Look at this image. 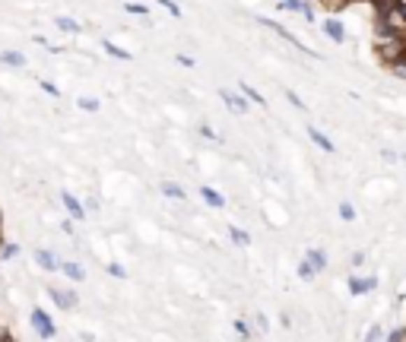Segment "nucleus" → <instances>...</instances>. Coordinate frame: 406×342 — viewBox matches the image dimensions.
<instances>
[{
  "label": "nucleus",
  "instance_id": "obj_25",
  "mask_svg": "<svg viewBox=\"0 0 406 342\" xmlns=\"http://www.w3.org/2000/svg\"><path fill=\"white\" fill-rule=\"evenodd\" d=\"M200 137H203V140H210V143H222V137L213 131V127H210V124H203V127H200Z\"/></svg>",
  "mask_w": 406,
  "mask_h": 342
},
{
  "label": "nucleus",
  "instance_id": "obj_13",
  "mask_svg": "<svg viewBox=\"0 0 406 342\" xmlns=\"http://www.w3.org/2000/svg\"><path fill=\"white\" fill-rule=\"evenodd\" d=\"M61 273L67 276V279H73V282H83L86 279V269L80 267V263H73V260H64L61 263Z\"/></svg>",
  "mask_w": 406,
  "mask_h": 342
},
{
  "label": "nucleus",
  "instance_id": "obj_15",
  "mask_svg": "<svg viewBox=\"0 0 406 342\" xmlns=\"http://www.w3.org/2000/svg\"><path fill=\"white\" fill-rule=\"evenodd\" d=\"M305 260H308L311 267L317 269V273H321V269H327V253H324L321 247H311V251L305 253Z\"/></svg>",
  "mask_w": 406,
  "mask_h": 342
},
{
  "label": "nucleus",
  "instance_id": "obj_28",
  "mask_svg": "<svg viewBox=\"0 0 406 342\" xmlns=\"http://www.w3.org/2000/svg\"><path fill=\"white\" fill-rule=\"evenodd\" d=\"M159 3H162V7L168 10V16H175V20H181V7H178V3H175V0H159Z\"/></svg>",
  "mask_w": 406,
  "mask_h": 342
},
{
  "label": "nucleus",
  "instance_id": "obj_10",
  "mask_svg": "<svg viewBox=\"0 0 406 342\" xmlns=\"http://www.w3.org/2000/svg\"><path fill=\"white\" fill-rule=\"evenodd\" d=\"M200 197H203V203L213 206V209H222V206H226V197H222L219 191H213L210 184H200Z\"/></svg>",
  "mask_w": 406,
  "mask_h": 342
},
{
  "label": "nucleus",
  "instance_id": "obj_37",
  "mask_svg": "<svg viewBox=\"0 0 406 342\" xmlns=\"http://www.w3.org/2000/svg\"><path fill=\"white\" fill-rule=\"evenodd\" d=\"M365 263V253H352V267H362Z\"/></svg>",
  "mask_w": 406,
  "mask_h": 342
},
{
  "label": "nucleus",
  "instance_id": "obj_38",
  "mask_svg": "<svg viewBox=\"0 0 406 342\" xmlns=\"http://www.w3.org/2000/svg\"><path fill=\"white\" fill-rule=\"evenodd\" d=\"M257 327H261V333H267V317L257 314Z\"/></svg>",
  "mask_w": 406,
  "mask_h": 342
},
{
  "label": "nucleus",
  "instance_id": "obj_2",
  "mask_svg": "<svg viewBox=\"0 0 406 342\" xmlns=\"http://www.w3.org/2000/svg\"><path fill=\"white\" fill-rule=\"evenodd\" d=\"M32 327L38 329V336H42V339H55V333H57L55 320H51L48 311H42V308H35V311H32Z\"/></svg>",
  "mask_w": 406,
  "mask_h": 342
},
{
  "label": "nucleus",
  "instance_id": "obj_14",
  "mask_svg": "<svg viewBox=\"0 0 406 342\" xmlns=\"http://www.w3.org/2000/svg\"><path fill=\"white\" fill-rule=\"evenodd\" d=\"M102 51H105V54H111L115 61H131V51H124L121 45H115L111 38H105V41H102Z\"/></svg>",
  "mask_w": 406,
  "mask_h": 342
},
{
  "label": "nucleus",
  "instance_id": "obj_32",
  "mask_svg": "<svg viewBox=\"0 0 406 342\" xmlns=\"http://www.w3.org/2000/svg\"><path fill=\"white\" fill-rule=\"evenodd\" d=\"M384 342H406V329H391V336H387V339Z\"/></svg>",
  "mask_w": 406,
  "mask_h": 342
},
{
  "label": "nucleus",
  "instance_id": "obj_27",
  "mask_svg": "<svg viewBox=\"0 0 406 342\" xmlns=\"http://www.w3.org/2000/svg\"><path fill=\"white\" fill-rule=\"evenodd\" d=\"M76 108H83V111H99L102 105H99V98H76Z\"/></svg>",
  "mask_w": 406,
  "mask_h": 342
},
{
  "label": "nucleus",
  "instance_id": "obj_11",
  "mask_svg": "<svg viewBox=\"0 0 406 342\" xmlns=\"http://www.w3.org/2000/svg\"><path fill=\"white\" fill-rule=\"evenodd\" d=\"M35 260H38V267H42V269H48V273H57V269H61V260H57L51 251H45V247L35 253Z\"/></svg>",
  "mask_w": 406,
  "mask_h": 342
},
{
  "label": "nucleus",
  "instance_id": "obj_41",
  "mask_svg": "<svg viewBox=\"0 0 406 342\" xmlns=\"http://www.w3.org/2000/svg\"><path fill=\"white\" fill-rule=\"evenodd\" d=\"M305 3H311V0H305Z\"/></svg>",
  "mask_w": 406,
  "mask_h": 342
},
{
  "label": "nucleus",
  "instance_id": "obj_23",
  "mask_svg": "<svg viewBox=\"0 0 406 342\" xmlns=\"http://www.w3.org/2000/svg\"><path fill=\"white\" fill-rule=\"evenodd\" d=\"M324 7H327V13H340V10H346L352 3V0H321Z\"/></svg>",
  "mask_w": 406,
  "mask_h": 342
},
{
  "label": "nucleus",
  "instance_id": "obj_26",
  "mask_svg": "<svg viewBox=\"0 0 406 342\" xmlns=\"http://www.w3.org/2000/svg\"><path fill=\"white\" fill-rule=\"evenodd\" d=\"M124 10L131 16H146V13H150V7H146V3H133V0H131V3H124Z\"/></svg>",
  "mask_w": 406,
  "mask_h": 342
},
{
  "label": "nucleus",
  "instance_id": "obj_16",
  "mask_svg": "<svg viewBox=\"0 0 406 342\" xmlns=\"http://www.w3.org/2000/svg\"><path fill=\"white\" fill-rule=\"evenodd\" d=\"M0 64H3V67H26V57L20 54V51H3V54H0Z\"/></svg>",
  "mask_w": 406,
  "mask_h": 342
},
{
  "label": "nucleus",
  "instance_id": "obj_34",
  "mask_svg": "<svg viewBox=\"0 0 406 342\" xmlns=\"http://www.w3.org/2000/svg\"><path fill=\"white\" fill-rule=\"evenodd\" d=\"M38 86H42V89H45V92H48V96H55V98H57V96H61V89H57L55 82H38Z\"/></svg>",
  "mask_w": 406,
  "mask_h": 342
},
{
  "label": "nucleus",
  "instance_id": "obj_19",
  "mask_svg": "<svg viewBox=\"0 0 406 342\" xmlns=\"http://www.w3.org/2000/svg\"><path fill=\"white\" fill-rule=\"evenodd\" d=\"M162 193H166L168 200H184V187L172 184V181H166V184H162Z\"/></svg>",
  "mask_w": 406,
  "mask_h": 342
},
{
  "label": "nucleus",
  "instance_id": "obj_1",
  "mask_svg": "<svg viewBox=\"0 0 406 342\" xmlns=\"http://www.w3.org/2000/svg\"><path fill=\"white\" fill-rule=\"evenodd\" d=\"M375 51H378V61L391 67L393 61L406 57V35H375Z\"/></svg>",
  "mask_w": 406,
  "mask_h": 342
},
{
  "label": "nucleus",
  "instance_id": "obj_29",
  "mask_svg": "<svg viewBox=\"0 0 406 342\" xmlns=\"http://www.w3.org/2000/svg\"><path fill=\"white\" fill-rule=\"evenodd\" d=\"M391 70H393V76H400V80H406V57H400V61H393V64H391Z\"/></svg>",
  "mask_w": 406,
  "mask_h": 342
},
{
  "label": "nucleus",
  "instance_id": "obj_24",
  "mask_svg": "<svg viewBox=\"0 0 406 342\" xmlns=\"http://www.w3.org/2000/svg\"><path fill=\"white\" fill-rule=\"evenodd\" d=\"M20 257V244H0V260H13Z\"/></svg>",
  "mask_w": 406,
  "mask_h": 342
},
{
  "label": "nucleus",
  "instance_id": "obj_36",
  "mask_svg": "<svg viewBox=\"0 0 406 342\" xmlns=\"http://www.w3.org/2000/svg\"><path fill=\"white\" fill-rule=\"evenodd\" d=\"M178 64H181V67H194L197 61H194V57H187V54H178Z\"/></svg>",
  "mask_w": 406,
  "mask_h": 342
},
{
  "label": "nucleus",
  "instance_id": "obj_33",
  "mask_svg": "<svg viewBox=\"0 0 406 342\" xmlns=\"http://www.w3.org/2000/svg\"><path fill=\"white\" fill-rule=\"evenodd\" d=\"M378 339H381V327L375 323V327L368 329V336H365V342H378Z\"/></svg>",
  "mask_w": 406,
  "mask_h": 342
},
{
  "label": "nucleus",
  "instance_id": "obj_20",
  "mask_svg": "<svg viewBox=\"0 0 406 342\" xmlns=\"http://www.w3.org/2000/svg\"><path fill=\"white\" fill-rule=\"evenodd\" d=\"M337 212H340V219H343V222H352V219H356V206H352L349 200H343V203L337 206Z\"/></svg>",
  "mask_w": 406,
  "mask_h": 342
},
{
  "label": "nucleus",
  "instance_id": "obj_5",
  "mask_svg": "<svg viewBox=\"0 0 406 342\" xmlns=\"http://www.w3.org/2000/svg\"><path fill=\"white\" fill-rule=\"evenodd\" d=\"M321 29H324V35H327L333 45H343V41H346V29H343V22H340L337 16H327V20L321 22Z\"/></svg>",
  "mask_w": 406,
  "mask_h": 342
},
{
  "label": "nucleus",
  "instance_id": "obj_39",
  "mask_svg": "<svg viewBox=\"0 0 406 342\" xmlns=\"http://www.w3.org/2000/svg\"><path fill=\"white\" fill-rule=\"evenodd\" d=\"M302 16H305V22H314V10H311V7H305Z\"/></svg>",
  "mask_w": 406,
  "mask_h": 342
},
{
  "label": "nucleus",
  "instance_id": "obj_3",
  "mask_svg": "<svg viewBox=\"0 0 406 342\" xmlns=\"http://www.w3.org/2000/svg\"><path fill=\"white\" fill-rule=\"evenodd\" d=\"M257 22H261V26H267V29H270V32H276V35H280V38H286V41H289V45H292V48L305 51V54H308V57H317V54H314V51H311V48H305V45H302V41H298V38H292V32H286V29H282V26H280V22L267 20V16H261V20H257Z\"/></svg>",
  "mask_w": 406,
  "mask_h": 342
},
{
  "label": "nucleus",
  "instance_id": "obj_4",
  "mask_svg": "<svg viewBox=\"0 0 406 342\" xmlns=\"http://www.w3.org/2000/svg\"><path fill=\"white\" fill-rule=\"evenodd\" d=\"M349 295L352 298H362V295H368V292H375V285H378V279L375 276H349Z\"/></svg>",
  "mask_w": 406,
  "mask_h": 342
},
{
  "label": "nucleus",
  "instance_id": "obj_7",
  "mask_svg": "<svg viewBox=\"0 0 406 342\" xmlns=\"http://www.w3.org/2000/svg\"><path fill=\"white\" fill-rule=\"evenodd\" d=\"M61 200H64V209L70 212V219H76V222H83V219H86V206L80 203V200H76L73 193L64 191V193H61Z\"/></svg>",
  "mask_w": 406,
  "mask_h": 342
},
{
  "label": "nucleus",
  "instance_id": "obj_40",
  "mask_svg": "<svg viewBox=\"0 0 406 342\" xmlns=\"http://www.w3.org/2000/svg\"><path fill=\"white\" fill-rule=\"evenodd\" d=\"M397 7H400V13H403V20H406V0H397Z\"/></svg>",
  "mask_w": 406,
  "mask_h": 342
},
{
  "label": "nucleus",
  "instance_id": "obj_30",
  "mask_svg": "<svg viewBox=\"0 0 406 342\" xmlns=\"http://www.w3.org/2000/svg\"><path fill=\"white\" fill-rule=\"evenodd\" d=\"M235 333H238L241 339H251V327L245 320H235Z\"/></svg>",
  "mask_w": 406,
  "mask_h": 342
},
{
  "label": "nucleus",
  "instance_id": "obj_9",
  "mask_svg": "<svg viewBox=\"0 0 406 342\" xmlns=\"http://www.w3.org/2000/svg\"><path fill=\"white\" fill-rule=\"evenodd\" d=\"M308 140H311V143H314L321 152H327V156H333V152H337V146H333L331 140L324 137V133L317 131V127H308Z\"/></svg>",
  "mask_w": 406,
  "mask_h": 342
},
{
  "label": "nucleus",
  "instance_id": "obj_22",
  "mask_svg": "<svg viewBox=\"0 0 406 342\" xmlns=\"http://www.w3.org/2000/svg\"><path fill=\"white\" fill-rule=\"evenodd\" d=\"M314 276H317V269H314V267H311V263H308V260H302V263H298V279L311 282V279H314Z\"/></svg>",
  "mask_w": 406,
  "mask_h": 342
},
{
  "label": "nucleus",
  "instance_id": "obj_8",
  "mask_svg": "<svg viewBox=\"0 0 406 342\" xmlns=\"http://www.w3.org/2000/svg\"><path fill=\"white\" fill-rule=\"evenodd\" d=\"M51 302L57 304L61 311H73L76 308V292H61V288H48Z\"/></svg>",
  "mask_w": 406,
  "mask_h": 342
},
{
  "label": "nucleus",
  "instance_id": "obj_12",
  "mask_svg": "<svg viewBox=\"0 0 406 342\" xmlns=\"http://www.w3.org/2000/svg\"><path fill=\"white\" fill-rule=\"evenodd\" d=\"M238 89H241V96L248 98V102H254L257 108H267V98H263L261 92H257L254 86H251V82H238Z\"/></svg>",
  "mask_w": 406,
  "mask_h": 342
},
{
  "label": "nucleus",
  "instance_id": "obj_35",
  "mask_svg": "<svg viewBox=\"0 0 406 342\" xmlns=\"http://www.w3.org/2000/svg\"><path fill=\"white\" fill-rule=\"evenodd\" d=\"M286 98H289V102H292V105H296V108H302V111H305V102H302V98H298V96H296V92H286Z\"/></svg>",
  "mask_w": 406,
  "mask_h": 342
},
{
  "label": "nucleus",
  "instance_id": "obj_21",
  "mask_svg": "<svg viewBox=\"0 0 406 342\" xmlns=\"http://www.w3.org/2000/svg\"><path fill=\"white\" fill-rule=\"evenodd\" d=\"M305 0H280V10H292V13H305Z\"/></svg>",
  "mask_w": 406,
  "mask_h": 342
},
{
  "label": "nucleus",
  "instance_id": "obj_31",
  "mask_svg": "<svg viewBox=\"0 0 406 342\" xmlns=\"http://www.w3.org/2000/svg\"><path fill=\"white\" fill-rule=\"evenodd\" d=\"M108 273L115 276V279H127V269L121 267V263H108Z\"/></svg>",
  "mask_w": 406,
  "mask_h": 342
},
{
  "label": "nucleus",
  "instance_id": "obj_6",
  "mask_svg": "<svg viewBox=\"0 0 406 342\" xmlns=\"http://www.w3.org/2000/svg\"><path fill=\"white\" fill-rule=\"evenodd\" d=\"M219 98L229 105V108L235 111V114H248V108H251V102L245 96H238V92H229V89H219Z\"/></svg>",
  "mask_w": 406,
  "mask_h": 342
},
{
  "label": "nucleus",
  "instance_id": "obj_17",
  "mask_svg": "<svg viewBox=\"0 0 406 342\" xmlns=\"http://www.w3.org/2000/svg\"><path fill=\"white\" fill-rule=\"evenodd\" d=\"M55 26L61 29V32H67V35L83 32V29H80V22H76V20H70V16H57V20H55Z\"/></svg>",
  "mask_w": 406,
  "mask_h": 342
},
{
  "label": "nucleus",
  "instance_id": "obj_18",
  "mask_svg": "<svg viewBox=\"0 0 406 342\" xmlns=\"http://www.w3.org/2000/svg\"><path fill=\"white\" fill-rule=\"evenodd\" d=\"M229 238H232L238 247H248L251 244V235L245 232V228H238V225H229Z\"/></svg>",
  "mask_w": 406,
  "mask_h": 342
}]
</instances>
